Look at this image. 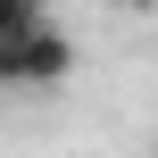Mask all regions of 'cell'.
<instances>
[{
  "instance_id": "1",
  "label": "cell",
  "mask_w": 158,
  "mask_h": 158,
  "mask_svg": "<svg viewBox=\"0 0 158 158\" xmlns=\"http://www.w3.org/2000/svg\"><path fill=\"white\" fill-rule=\"evenodd\" d=\"M67 75H75V42H67L50 17H33V25L0 33V83L42 92V83H67Z\"/></svg>"
},
{
  "instance_id": "2",
  "label": "cell",
  "mask_w": 158,
  "mask_h": 158,
  "mask_svg": "<svg viewBox=\"0 0 158 158\" xmlns=\"http://www.w3.org/2000/svg\"><path fill=\"white\" fill-rule=\"evenodd\" d=\"M42 17V0H0V33H17V25H33Z\"/></svg>"
}]
</instances>
